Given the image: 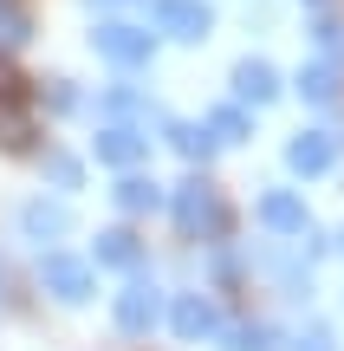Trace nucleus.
Masks as SVG:
<instances>
[{
    "instance_id": "nucleus-8",
    "label": "nucleus",
    "mask_w": 344,
    "mask_h": 351,
    "mask_svg": "<svg viewBox=\"0 0 344 351\" xmlns=\"http://www.w3.org/2000/svg\"><path fill=\"white\" fill-rule=\"evenodd\" d=\"M137 254H143V241L130 228H104L98 234V267H137Z\"/></svg>"
},
{
    "instance_id": "nucleus-12",
    "label": "nucleus",
    "mask_w": 344,
    "mask_h": 351,
    "mask_svg": "<svg viewBox=\"0 0 344 351\" xmlns=\"http://www.w3.org/2000/svg\"><path fill=\"white\" fill-rule=\"evenodd\" d=\"M325 163H332V137H319V130H306V137H293V169L319 176Z\"/></svg>"
},
{
    "instance_id": "nucleus-21",
    "label": "nucleus",
    "mask_w": 344,
    "mask_h": 351,
    "mask_svg": "<svg viewBox=\"0 0 344 351\" xmlns=\"http://www.w3.org/2000/svg\"><path fill=\"white\" fill-rule=\"evenodd\" d=\"M0 13H26V7H20V0H0Z\"/></svg>"
},
{
    "instance_id": "nucleus-14",
    "label": "nucleus",
    "mask_w": 344,
    "mask_h": 351,
    "mask_svg": "<svg viewBox=\"0 0 344 351\" xmlns=\"http://www.w3.org/2000/svg\"><path fill=\"white\" fill-rule=\"evenodd\" d=\"M260 215H267V228H306V208H299L293 195H267Z\"/></svg>"
},
{
    "instance_id": "nucleus-5",
    "label": "nucleus",
    "mask_w": 344,
    "mask_h": 351,
    "mask_svg": "<svg viewBox=\"0 0 344 351\" xmlns=\"http://www.w3.org/2000/svg\"><path fill=\"white\" fill-rule=\"evenodd\" d=\"M143 156H150V137H143V130H130V124L98 130V163H111V169H137Z\"/></svg>"
},
{
    "instance_id": "nucleus-13",
    "label": "nucleus",
    "mask_w": 344,
    "mask_h": 351,
    "mask_svg": "<svg viewBox=\"0 0 344 351\" xmlns=\"http://www.w3.org/2000/svg\"><path fill=\"white\" fill-rule=\"evenodd\" d=\"M20 221H26V234H33V241H46V234H65V228H72V215H65L59 202H52V208H46V202H33Z\"/></svg>"
},
{
    "instance_id": "nucleus-22",
    "label": "nucleus",
    "mask_w": 344,
    "mask_h": 351,
    "mask_svg": "<svg viewBox=\"0 0 344 351\" xmlns=\"http://www.w3.org/2000/svg\"><path fill=\"white\" fill-rule=\"evenodd\" d=\"M0 293H7V274H0Z\"/></svg>"
},
{
    "instance_id": "nucleus-19",
    "label": "nucleus",
    "mask_w": 344,
    "mask_h": 351,
    "mask_svg": "<svg viewBox=\"0 0 344 351\" xmlns=\"http://www.w3.org/2000/svg\"><path fill=\"white\" fill-rule=\"evenodd\" d=\"M0 91H26V78H20V72H13V65H7V59H0Z\"/></svg>"
},
{
    "instance_id": "nucleus-1",
    "label": "nucleus",
    "mask_w": 344,
    "mask_h": 351,
    "mask_svg": "<svg viewBox=\"0 0 344 351\" xmlns=\"http://www.w3.org/2000/svg\"><path fill=\"white\" fill-rule=\"evenodd\" d=\"M176 221H182V234H228V208H221V195L208 182L176 189Z\"/></svg>"
},
{
    "instance_id": "nucleus-15",
    "label": "nucleus",
    "mask_w": 344,
    "mask_h": 351,
    "mask_svg": "<svg viewBox=\"0 0 344 351\" xmlns=\"http://www.w3.org/2000/svg\"><path fill=\"white\" fill-rule=\"evenodd\" d=\"M169 143H176L182 156H208V150H215V137H208V130H195V124H169Z\"/></svg>"
},
{
    "instance_id": "nucleus-4",
    "label": "nucleus",
    "mask_w": 344,
    "mask_h": 351,
    "mask_svg": "<svg viewBox=\"0 0 344 351\" xmlns=\"http://www.w3.org/2000/svg\"><path fill=\"white\" fill-rule=\"evenodd\" d=\"M150 7H156V26H163L169 39H202L208 26H215L202 0H150Z\"/></svg>"
},
{
    "instance_id": "nucleus-3",
    "label": "nucleus",
    "mask_w": 344,
    "mask_h": 351,
    "mask_svg": "<svg viewBox=\"0 0 344 351\" xmlns=\"http://www.w3.org/2000/svg\"><path fill=\"white\" fill-rule=\"evenodd\" d=\"M39 280H46V293L52 300H65V306H85L91 300V267L85 261H72V254H46V267H39Z\"/></svg>"
},
{
    "instance_id": "nucleus-7",
    "label": "nucleus",
    "mask_w": 344,
    "mask_h": 351,
    "mask_svg": "<svg viewBox=\"0 0 344 351\" xmlns=\"http://www.w3.org/2000/svg\"><path fill=\"white\" fill-rule=\"evenodd\" d=\"M117 326H124L130 339L156 326V287H150V280H130V287L117 293Z\"/></svg>"
},
{
    "instance_id": "nucleus-20",
    "label": "nucleus",
    "mask_w": 344,
    "mask_h": 351,
    "mask_svg": "<svg viewBox=\"0 0 344 351\" xmlns=\"http://www.w3.org/2000/svg\"><path fill=\"white\" fill-rule=\"evenodd\" d=\"M306 351H332V339H325V332H312V339H306Z\"/></svg>"
},
{
    "instance_id": "nucleus-10",
    "label": "nucleus",
    "mask_w": 344,
    "mask_h": 351,
    "mask_svg": "<svg viewBox=\"0 0 344 351\" xmlns=\"http://www.w3.org/2000/svg\"><path fill=\"white\" fill-rule=\"evenodd\" d=\"M156 202H163V189H156L150 176H124V182H117V208L124 215H150Z\"/></svg>"
},
{
    "instance_id": "nucleus-9",
    "label": "nucleus",
    "mask_w": 344,
    "mask_h": 351,
    "mask_svg": "<svg viewBox=\"0 0 344 351\" xmlns=\"http://www.w3.org/2000/svg\"><path fill=\"white\" fill-rule=\"evenodd\" d=\"M169 319H176L182 339H208V332H215V306L195 300V293H189V300H176V313H169Z\"/></svg>"
},
{
    "instance_id": "nucleus-11",
    "label": "nucleus",
    "mask_w": 344,
    "mask_h": 351,
    "mask_svg": "<svg viewBox=\"0 0 344 351\" xmlns=\"http://www.w3.org/2000/svg\"><path fill=\"white\" fill-rule=\"evenodd\" d=\"M234 85H241V98H254V104H267L273 91H280V78H273V65H260V59H247L241 72H234Z\"/></svg>"
},
{
    "instance_id": "nucleus-17",
    "label": "nucleus",
    "mask_w": 344,
    "mask_h": 351,
    "mask_svg": "<svg viewBox=\"0 0 344 351\" xmlns=\"http://www.w3.org/2000/svg\"><path fill=\"white\" fill-rule=\"evenodd\" d=\"M241 130H247L241 111H215V137H241Z\"/></svg>"
},
{
    "instance_id": "nucleus-16",
    "label": "nucleus",
    "mask_w": 344,
    "mask_h": 351,
    "mask_svg": "<svg viewBox=\"0 0 344 351\" xmlns=\"http://www.w3.org/2000/svg\"><path fill=\"white\" fill-rule=\"evenodd\" d=\"M46 176H52L59 189H72V182H78V163H72V156H46Z\"/></svg>"
},
{
    "instance_id": "nucleus-18",
    "label": "nucleus",
    "mask_w": 344,
    "mask_h": 351,
    "mask_svg": "<svg viewBox=\"0 0 344 351\" xmlns=\"http://www.w3.org/2000/svg\"><path fill=\"white\" fill-rule=\"evenodd\" d=\"M234 351H267V332H260V326H247V332H234Z\"/></svg>"
},
{
    "instance_id": "nucleus-6",
    "label": "nucleus",
    "mask_w": 344,
    "mask_h": 351,
    "mask_svg": "<svg viewBox=\"0 0 344 351\" xmlns=\"http://www.w3.org/2000/svg\"><path fill=\"white\" fill-rule=\"evenodd\" d=\"M26 143H33V98L0 91V150H26Z\"/></svg>"
},
{
    "instance_id": "nucleus-2",
    "label": "nucleus",
    "mask_w": 344,
    "mask_h": 351,
    "mask_svg": "<svg viewBox=\"0 0 344 351\" xmlns=\"http://www.w3.org/2000/svg\"><path fill=\"white\" fill-rule=\"evenodd\" d=\"M91 39H98V52L111 65H150V52H156V39L143 33V26H130V20H104Z\"/></svg>"
}]
</instances>
